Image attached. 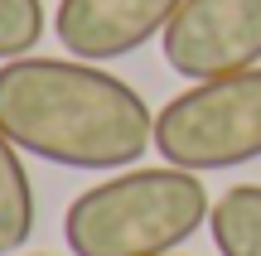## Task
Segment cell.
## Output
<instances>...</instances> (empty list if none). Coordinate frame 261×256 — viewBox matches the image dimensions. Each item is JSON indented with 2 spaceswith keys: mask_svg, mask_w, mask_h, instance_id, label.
<instances>
[{
  "mask_svg": "<svg viewBox=\"0 0 261 256\" xmlns=\"http://www.w3.org/2000/svg\"><path fill=\"white\" fill-rule=\"evenodd\" d=\"M0 131L68 169H130L155 145V111L126 77L87 58L0 63Z\"/></svg>",
  "mask_w": 261,
  "mask_h": 256,
  "instance_id": "1",
  "label": "cell"
},
{
  "mask_svg": "<svg viewBox=\"0 0 261 256\" xmlns=\"http://www.w3.org/2000/svg\"><path fill=\"white\" fill-rule=\"evenodd\" d=\"M213 203L198 174L160 164L83 189L63 213L73 256H169L208 222Z\"/></svg>",
  "mask_w": 261,
  "mask_h": 256,
  "instance_id": "2",
  "label": "cell"
},
{
  "mask_svg": "<svg viewBox=\"0 0 261 256\" xmlns=\"http://www.w3.org/2000/svg\"><path fill=\"white\" fill-rule=\"evenodd\" d=\"M155 150L189 174L261 160V68L184 87L155 111Z\"/></svg>",
  "mask_w": 261,
  "mask_h": 256,
  "instance_id": "3",
  "label": "cell"
},
{
  "mask_svg": "<svg viewBox=\"0 0 261 256\" xmlns=\"http://www.w3.org/2000/svg\"><path fill=\"white\" fill-rule=\"evenodd\" d=\"M179 77H227L261 63V0H184L160 34Z\"/></svg>",
  "mask_w": 261,
  "mask_h": 256,
  "instance_id": "4",
  "label": "cell"
},
{
  "mask_svg": "<svg viewBox=\"0 0 261 256\" xmlns=\"http://www.w3.org/2000/svg\"><path fill=\"white\" fill-rule=\"evenodd\" d=\"M184 0H58L54 34L73 58L112 63L165 34Z\"/></svg>",
  "mask_w": 261,
  "mask_h": 256,
  "instance_id": "5",
  "label": "cell"
},
{
  "mask_svg": "<svg viewBox=\"0 0 261 256\" xmlns=\"http://www.w3.org/2000/svg\"><path fill=\"white\" fill-rule=\"evenodd\" d=\"M34 232V184L19 160V145L0 131V256L19 251Z\"/></svg>",
  "mask_w": 261,
  "mask_h": 256,
  "instance_id": "6",
  "label": "cell"
},
{
  "mask_svg": "<svg viewBox=\"0 0 261 256\" xmlns=\"http://www.w3.org/2000/svg\"><path fill=\"white\" fill-rule=\"evenodd\" d=\"M213 247L223 256H261V184H237L208 213Z\"/></svg>",
  "mask_w": 261,
  "mask_h": 256,
  "instance_id": "7",
  "label": "cell"
},
{
  "mask_svg": "<svg viewBox=\"0 0 261 256\" xmlns=\"http://www.w3.org/2000/svg\"><path fill=\"white\" fill-rule=\"evenodd\" d=\"M44 39V0H0V63L34 53Z\"/></svg>",
  "mask_w": 261,
  "mask_h": 256,
  "instance_id": "8",
  "label": "cell"
},
{
  "mask_svg": "<svg viewBox=\"0 0 261 256\" xmlns=\"http://www.w3.org/2000/svg\"><path fill=\"white\" fill-rule=\"evenodd\" d=\"M29 256H48V251H29Z\"/></svg>",
  "mask_w": 261,
  "mask_h": 256,
  "instance_id": "9",
  "label": "cell"
},
{
  "mask_svg": "<svg viewBox=\"0 0 261 256\" xmlns=\"http://www.w3.org/2000/svg\"><path fill=\"white\" fill-rule=\"evenodd\" d=\"M169 256H174V251H169Z\"/></svg>",
  "mask_w": 261,
  "mask_h": 256,
  "instance_id": "10",
  "label": "cell"
}]
</instances>
